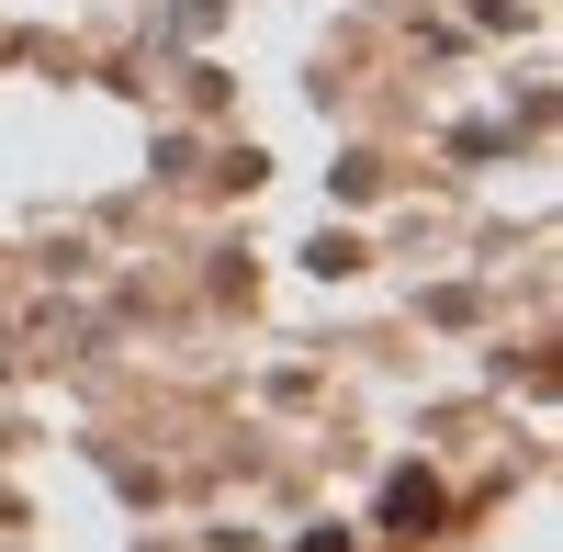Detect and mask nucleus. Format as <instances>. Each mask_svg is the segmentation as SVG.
Masks as SVG:
<instances>
[{"mask_svg":"<svg viewBox=\"0 0 563 552\" xmlns=\"http://www.w3.org/2000/svg\"><path fill=\"white\" fill-rule=\"evenodd\" d=\"M384 519H395V530H429V519H440V485H429V474H395V485H384Z\"/></svg>","mask_w":563,"mask_h":552,"instance_id":"1","label":"nucleus"}]
</instances>
